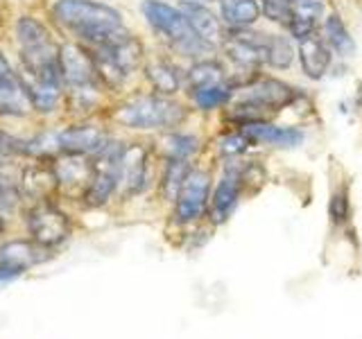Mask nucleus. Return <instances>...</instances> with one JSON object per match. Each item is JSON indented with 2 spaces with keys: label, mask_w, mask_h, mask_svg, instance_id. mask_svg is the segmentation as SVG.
Returning <instances> with one entry per match:
<instances>
[{
  "label": "nucleus",
  "mask_w": 362,
  "mask_h": 339,
  "mask_svg": "<svg viewBox=\"0 0 362 339\" xmlns=\"http://www.w3.org/2000/svg\"><path fill=\"white\" fill-rule=\"evenodd\" d=\"M59 190V177L50 165H28L21 177V192L34 201H48Z\"/></svg>",
  "instance_id": "obj_14"
},
{
  "label": "nucleus",
  "mask_w": 362,
  "mask_h": 339,
  "mask_svg": "<svg viewBox=\"0 0 362 339\" xmlns=\"http://www.w3.org/2000/svg\"><path fill=\"white\" fill-rule=\"evenodd\" d=\"M57 136H59V150L75 156L98 154L109 143L107 133L95 124H73V127L59 131Z\"/></svg>",
  "instance_id": "obj_11"
},
{
  "label": "nucleus",
  "mask_w": 362,
  "mask_h": 339,
  "mask_svg": "<svg viewBox=\"0 0 362 339\" xmlns=\"http://www.w3.org/2000/svg\"><path fill=\"white\" fill-rule=\"evenodd\" d=\"M188 84H190V93L199 88L224 84V68L218 61H199L190 68Z\"/></svg>",
  "instance_id": "obj_24"
},
{
  "label": "nucleus",
  "mask_w": 362,
  "mask_h": 339,
  "mask_svg": "<svg viewBox=\"0 0 362 339\" xmlns=\"http://www.w3.org/2000/svg\"><path fill=\"white\" fill-rule=\"evenodd\" d=\"M21 197H23L21 186H16L9 177L0 174V215L14 213L16 206H18V201H21Z\"/></svg>",
  "instance_id": "obj_29"
},
{
  "label": "nucleus",
  "mask_w": 362,
  "mask_h": 339,
  "mask_svg": "<svg viewBox=\"0 0 362 339\" xmlns=\"http://www.w3.org/2000/svg\"><path fill=\"white\" fill-rule=\"evenodd\" d=\"M118 190L122 195H136L145 188L147 181V152L141 145H127L122 147L120 161H118Z\"/></svg>",
  "instance_id": "obj_9"
},
{
  "label": "nucleus",
  "mask_w": 362,
  "mask_h": 339,
  "mask_svg": "<svg viewBox=\"0 0 362 339\" xmlns=\"http://www.w3.org/2000/svg\"><path fill=\"white\" fill-rule=\"evenodd\" d=\"M59 66H62V79L68 86H88L95 84V59L93 54L86 52L82 45L68 43L59 48Z\"/></svg>",
  "instance_id": "obj_8"
},
{
  "label": "nucleus",
  "mask_w": 362,
  "mask_h": 339,
  "mask_svg": "<svg viewBox=\"0 0 362 339\" xmlns=\"http://www.w3.org/2000/svg\"><path fill=\"white\" fill-rule=\"evenodd\" d=\"M211 195V174L204 170H190L177 192V208L175 215L181 224H190L199 220L206 210Z\"/></svg>",
  "instance_id": "obj_5"
},
{
  "label": "nucleus",
  "mask_w": 362,
  "mask_h": 339,
  "mask_svg": "<svg viewBox=\"0 0 362 339\" xmlns=\"http://www.w3.org/2000/svg\"><path fill=\"white\" fill-rule=\"evenodd\" d=\"M50 258L48 246L30 240H11L0 246V271L3 276H16Z\"/></svg>",
  "instance_id": "obj_7"
},
{
  "label": "nucleus",
  "mask_w": 362,
  "mask_h": 339,
  "mask_svg": "<svg viewBox=\"0 0 362 339\" xmlns=\"http://www.w3.org/2000/svg\"><path fill=\"white\" fill-rule=\"evenodd\" d=\"M220 9L229 28H249L260 18L258 0H220Z\"/></svg>",
  "instance_id": "obj_19"
},
{
  "label": "nucleus",
  "mask_w": 362,
  "mask_h": 339,
  "mask_svg": "<svg viewBox=\"0 0 362 339\" xmlns=\"http://www.w3.org/2000/svg\"><path fill=\"white\" fill-rule=\"evenodd\" d=\"M240 131L249 138V143H265L274 147H297L303 141V131L294 127H276V124L256 120L240 124Z\"/></svg>",
  "instance_id": "obj_13"
},
{
  "label": "nucleus",
  "mask_w": 362,
  "mask_h": 339,
  "mask_svg": "<svg viewBox=\"0 0 362 339\" xmlns=\"http://www.w3.org/2000/svg\"><path fill=\"white\" fill-rule=\"evenodd\" d=\"M52 14L64 28L75 32L93 48L107 43L124 30L120 11L105 3H95V0H59Z\"/></svg>",
  "instance_id": "obj_1"
},
{
  "label": "nucleus",
  "mask_w": 362,
  "mask_h": 339,
  "mask_svg": "<svg viewBox=\"0 0 362 339\" xmlns=\"http://www.w3.org/2000/svg\"><path fill=\"white\" fill-rule=\"evenodd\" d=\"M192 100H195V105L204 111H211V109H218V107H224L226 102L231 100L233 95V86L229 82L224 84H218V86H209V88H199V90H192Z\"/></svg>",
  "instance_id": "obj_25"
},
{
  "label": "nucleus",
  "mask_w": 362,
  "mask_h": 339,
  "mask_svg": "<svg viewBox=\"0 0 362 339\" xmlns=\"http://www.w3.org/2000/svg\"><path fill=\"white\" fill-rule=\"evenodd\" d=\"M30 107V97L21 77L11 71L7 59L0 54V113L3 116H23Z\"/></svg>",
  "instance_id": "obj_12"
},
{
  "label": "nucleus",
  "mask_w": 362,
  "mask_h": 339,
  "mask_svg": "<svg viewBox=\"0 0 362 339\" xmlns=\"http://www.w3.org/2000/svg\"><path fill=\"white\" fill-rule=\"evenodd\" d=\"M294 97H297L294 88L279 82V79H256V82L243 88L240 100L249 102V105H256L267 113H274L288 107Z\"/></svg>",
  "instance_id": "obj_10"
},
{
  "label": "nucleus",
  "mask_w": 362,
  "mask_h": 339,
  "mask_svg": "<svg viewBox=\"0 0 362 339\" xmlns=\"http://www.w3.org/2000/svg\"><path fill=\"white\" fill-rule=\"evenodd\" d=\"M324 14V0H290V32L297 39L313 34Z\"/></svg>",
  "instance_id": "obj_18"
},
{
  "label": "nucleus",
  "mask_w": 362,
  "mask_h": 339,
  "mask_svg": "<svg viewBox=\"0 0 362 339\" xmlns=\"http://www.w3.org/2000/svg\"><path fill=\"white\" fill-rule=\"evenodd\" d=\"M3 231H5V218L0 215V233H3Z\"/></svg>",
  "instance_id": "obj_32"
},
{
  "label": "nucleus",
  "mask_w": 362,
  "mask_h": 339,
  "mask_svg": "<svg viewBox=\"0 0 362 339\" xmlns=\"http://www.w3.org/2000/svg\"><path fill=\"white\" fill-rule=\"evenodd\" d=\"M190 167L188 161H181V158H170L168 167H165V177H163V192L168 199H177V192L184 184V179L188 177Z\"/></svg>",
  "instance_id": "obj_27"
},
{
  "label": "nucleus",
  "mask_w": 362,
  "mask_h": 339,
  "mask_svg": "<svg viewBox=\"0 0 362 339\" xmlns=\"http://www.w3.org/2000/svg\"><path fill=\"white\" fill-rule=\"evenodd\" d=\"M267 39L269 34L252 32L247 28H231L229 34H224V50L229 59L240 68H256L265 61L267 54Z\"/></svg>",
  "instance_id": "obj_6"
},
{
  "label": "nucleus",
  "mask_w": 362,
  "mask_h": 339,
  "mask_svg": "<svg viewBox=\"0 0 362 339\" xmlns=\"http://www.w3.org/2000/svg\"><path fill=\"white\" fill-rule=\"evenodd\" d=\"M294 59V50L292 43L286 37H276V34H269L267 39V54L265 61L274 68H288Z\"/></svg>",
  "instance_id": "obj_26"
},
{
  "label": "nucleus",
  "mask_w": 362,
  "mask_h": 339,
  "mask_svg": "<svg viewBox=\"0 0 362 339\" xmlns=\"http://www.w3.org/2000/svg\"><path fill=\"white\" fill-rule=\"evenodd\" d=\"M243 190V179H240V170H229L222 181L218 184L213 192V201H211V218L222 224L229 220V215L233 213L238 197H240Z\"/></svg>",
  "instance_id": "obj_16"
},
{
  "label": "nucleus",
  "mask_w": 362,
  "mask_h": 339,
  "mask_svg": "<svg viewBox=\"0 0 362 339\" xmlns=\"http://www.w3.org/2000/svg\"><path fill=\"white\" fill-rule=\"evenodd\" d=\"M28 229L30 235L34 237V242L52 249L57 244H62L68 237V233H71V220H68V215L64 210L54 208L52 203L41 201L30 210Z\"/></svg>",
  "instance_id": "obj_4"
},
{
  "label": "nucleus",
  "mask_w": 362,
  "mask_h": 339,
  "mask_svg": "<svg viewBox=\"0 0 362 339\" xmlns=\"http://www.w3.org/2000/svg\"><path fill=\"white\" fill-rule=\"evenodd\" d=\"M16 37H18V45L21 50H30V48H41V45L52 43V34L48 32V28L39 23L32 16H23L16 23Z\"/></svg>",
  "instance_id": "obj_21"
},
{
  "label": "nucleus",
  "mask_w": 362,
  "mask_h": 339,
  "mask_svg": "<svg viewBox=\"0 0 362 339\" xmlns=\"http://www.w3.org/2000/svg\"><path fill=\"white\" fill-rule=\"evenodd\" d=\"M147 79H150V84L154 86L156 93L161 95H173L179 90V73L175 66H170L165 61H154L147 66Z\"/></svg>",
  "instance_id": "obj_23"
},
{
  "label": "nucleus",
  "mask_w": 362,
  "mask_h": 339,
  "mask_svg": "<svg viewBox=\"0 0 362 339\" xmlns=\"http://www.w3.org/2000/svg\"><path fill=\"white\" fill-rule=\"evenodd\" d=\"M179 9L184 11L188 25L192 28V32H195L204 43L213 45V43H218V41L224 39L222 23L209 7H204L199 3H190V0H184Z\"/></svg>",
  "instance_id": "obj_15"
},
{
  "label": "nucleus",
  "mask_w": 362,
  "mask_h": 339,
  "mask_svg": "<svg viewBox=\"0 0 362 339\" xmlns=\"http://www.w3.org/2000/svg\"><path fill=\"white\" fill-rule=\"evenodd\" d=\"M283 3H290V0H283Z\"/></svg>",
  "instance_id": "obj_34"
},
{
  "label": "nucleus",
  "mask_w": 362,
  "mask_h": 339,
  "mask_svg": "<svg viewBox=\"0 0 362 339\" xmlns=\"http://www.w3.org/2000/svg\"><path fill=\"white\" fill-rule=\"evenodd\" d=\"M113 120L129 129H173L186 120V109L163 95H145L122 105Z\"/></svg>",
  "instance_id": "obj_2"
},
{
  "label": "nucleus",
  "mask_w": 362,
  "mask_h": 339,
  "mask_svg": "<svg viewBox=\"0 0 362 339\" xmlns=\"http://www.w3.org/2000/svg\"><path fill=\"white\" fill-rule=\"evenodd\" d=\"M324 34H326V43L331 45V48L342 54V56H351L356 52V43L351 39V34L344 25V20L339 18L337 14H331L324 23Z\"/></svg>",
  "instance_id": "obj_22"
},
{
  "label": "nucleus",
  "mask_w": 362,
  "mask_h": 339,
  "mask_svg": "<svg viewBox=\"0 0 362 339\" xmlns=\"http://www.w3.org/2000/svg\"><path fill=\"white\" fill-rule=\"evenodd\" d=\"M299 59L303 73L310 79H320L331 66V50L328 45L317 37V34H305L299 39Z\"/></svg>",
  "instance_id": "obj_17"
},
{
  "label": "nucleus",
  "mask_w": 362,
  "mask_h": 339,
  "mask_svg": "<svg viewBox=\"0 0 362 339\" xmlns=\"http://www.w3.org/2000/svg\"><path fill=\"white\" fill-rule=\"evenodd\" d=\"M190 3H199V0H190Z\"/></svg>",
  "instance_id": "obj_33"
},
{
  "label": "nucleus",
  "mask_w": 362,
  "mask_h": 339,
  "mask_svg": "<svg viewBox=\"0 0 362 339\" xmlns=\"http://www.w3.org/2000/svg\"><path fill=\"white\" fill-rule=\"evenodd\" d=\"M199 150V141L195 136H186V133H170L165 138V152L170 158H181V161H188V158Z\"/></svg>",
  "instance_id": "obj_28"
},
{
  "label": "nucleus",
  "mask_w": 362,
  "mask_h": 339,
  "mask_svg": "<svg viewBox=\"0 0 362 339\" xmlns=\"http://www.w3.org/2000/svg\"><path fill=\"white\" fill-rule=\"evenodd\" d=\"M141 9L147 23L184 52H197L202 48H209V43H204L197 34L192 32L181 9L168 3H161V0H145Z\"/></svg>",
  "instance_id": "obj_3"
},
{
  "label": "nucleus",
  "mask_w": 362,
  "mask_h": 339,
  "mask_svg": "<svg viewBox=\"0 0 362 339\" xmlns=\"http://www.w3.org/2000/svg\"><path fill=\"white\" fill-rule=\"evenodd\" d=\"M328 213H331V220L342 224L349 218V199H346V190H337L333 199H331V206H328Z\"/></svg>",
  "instance_id": "obj_30"
},
{
  "label": "nucleus",
  "mask_w": 362,
  "mask_h": 339,
  "mask_svg": "<svg viewBox=\"0 0 362 339\" xmlns=\"http://www.w3.org/2000/svg\"><path fill=\"white\" fill-rule=\"evenodd\" d=\"M249 145H252V143H249L247 136L243 131H238V133H231V136H226V138H222L220 150L226 156H233V154H243Z\"/></svg>",
  "instance_id": "obj_31"
},
{
  "label": "nucleus",
  "mask_w": 362,
  "mask_h": 339,
  "mask_svg": "<svg viewBox=\"0 0 362 339\" xmlns=\"http://www.w3.org/2000/svg\"><path fill=\"white\" fill-rule=\"evenodd\" d=\"M116 190H118L116 174L109 172V170L93 167V174H90L88 184L84 188V201L88 206H102V203H107L111 199V195Z\"/></svg>",
  "instance_id": "obj_20"
}]
</instances>
